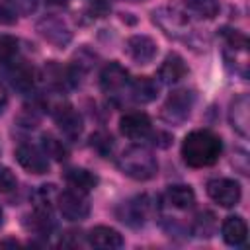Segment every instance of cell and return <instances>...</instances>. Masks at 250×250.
<instances>
[{"label":"cell","instance_id":"6","mask_svg":"<svg viewBox=\"0 0 250 250\" xmlns=\"http://www.w3.org/2000/svg\"><path fill=\"white\" fill-rule=\"evenodd\" d=\"M193 104H195V94L191 90H186V88L174 90L164 102L160 115L170 125H182L191 115Z\"/></svg>","mask_w":250,"mask_h":250},{"label":"cell","instance_id":"35","mask_svg":"<svg viewBox=\"0 0 250 250\" xmlns=\"http://www.w3.org/2000/svg\"><path fill=\"white\" fill-rule=\"evenodd\" d=\"M2 225H4V209L0 207V227H2Z\"/></svg>","mask_w":250,"mask_h":250},{"label":"cell","instance_id":"30","mask_svg":"<svg viewBox=\"0 0 250 250\" xmlns=\"http://www.w3.org/2000/svg\"><path fill=\"white\" fill-rule=\"evenodd\" d=\"M16 186H18L16 174L8 166L0 164V193H10V191L16 189Z\"/></svg>","mask_w":250,"mask_h":250},{"label":"cell","instance_id":"32","mask_svg":"<svg viewBox=\"0 0 250 250\" xmlns=\"http://www.w3.org/2000/svg\"><path fill=\"white\" fill-rule=\"evenodd\" d=\"M109 10H111L109 0H90L88 4V14L92 18H104L109 14Z\"/></svg>","mask_w":250,"mask_h":250},{"label":"cell","instance_id":"8","mask_svg":"<svg viewBox=\"0 0 250 250\" xmlns=\"http://www.w3.org/2000/svg\"><path fill=\"white\" fill-rule=\"evenodd\" d=\"M129 82H131V78H129L127 68L121 66V64L115 62V61L107 62V64L102 68V72H100V88L104 90V94H105L107 98H111V100H115V102H119V100L127 94Z\"/></svg>","mask_w":250,"mask_h":250},{"label":"cell","instance_id":"23","mask_svg":"<svg viewBox=\"0 0 250 250\" xmlns=\"http://www.w3.org/2000/svg\"><path fill=\"white\" fill-rule=\"evenodd\" d=\"M64 180L70 188H76L80 191H90L98 186V176L92 174L90 170L86 168H78V166H70L64 170Z\"/></svg>","mask_w":250,"mask_h":250},{"label":"cell","instance_id":"17","mask_svg":"<svg viewBox=\"0 0 250 250\" xmlns=\"http://www.w3.org/2000/svg\"><path fill=\"white\" fill-rule=\"evenodd\" d=\"M88 244L94 246V248H100V250H115V248H121L125 244L123 240V234L113 229V227H107V225H98L94 227L88 234Z\"/></svg>","mask_w":250,"mask_h":250},{"label":"cell","instance_id":"5","mask_svg":"<svg viewBox=\"0 0 250 250\" xmlns=\"http://www.w3.org/2000/svg\"><path fill=\"white\" fill-rule=\"evenodd\" d=\"M152 23L172 39H188L191 35V23L188 14L172 6L156 8L152 12Z\"/></svg>","mask_w":250,"mask_h":250},{"label":"cell","instance_id":"18","mask_svg":"<svg viewBox=\"0 0 250 250\" xmlns=\"http://www.w3.org/2000/svg\"><path fill=\"white\" fill-rule=\"evenodd\" d=\"M8 78H10L12 88L18 90L20 94H33L35 92V82H37L35 70L29 68L25 62H20V61L10 62Z\"/></svg>","mask_w":250,"mask_h":250},{"label":"cell","instance_id":"2","mask_svg":"<svg viewBox=\"0 0 250 250\" xmlns=\"http://www.w3.org/2000/svg\"><path fill=\"white\" fill-rule=\"evenodd\" d=\"M117 168L131 180L146 182L156 176L158 162L152 150L145 145H131L117 156Z\"/></svg>","mask_w":250,"mask_h":250},{"label":"cell","instance_id":"20","mask_svg":"<svg viewBox=\"0 0 250 250\" xmlns=\"http://www.w3.org/2000/svg\"><path fill=\"white\" fill-rule=\"evenodd\" d=\"M23 227H25L31 234H35V236H49V234L53 232V229H55V221H53L51 209L33 207V211L25 215Z\"/></svg>","mask_w":250,"mask_h":250},{"label":"cell","instance_id":"4","mask_svg":"<svg viewBox=\"0 0 250 250\" xmlns=\"http://www.w3.org/2000/svg\"><path fill=\"white\" fill-rule=\"evenodd\" d=\"M221 41H223V57L227 66L232 68V72L246 78L248 76V37L238 29L223 27Z\"/></svg>","mask_w":250,"mask_h":250},{"label":"cell","instance_id":"27","mask_svg":"<svg viewBox=\"0 0 250 250\" xmlns=\"http://www.w3.org/2000/svg\"><path fill=\"white\" fill-rule=\"evenodd\" d=\"M90 146H92L100 156L107 158V156L113 152V148H115V141H113V137H111L109 133H105V131H96V133L90 137Z\"/></svg>","mask_w":250,"mask_h":250},{"label":"cell","instance_id":"33","mask_svg":"<svg viewBox=\"0 0 250 250\" xmlns=\"http://www.w3.org/2000/svg\"><path fill=\"white\" fill-rule=\"evenodd\" d=\"M18 21V14L10 8L8 2H0V23L2 25H12Z\"/></svg>","mask_w":250,"mask_h":250},{"label":"cell","instance_id":"26","mask_svg":"<svg viewBox=\"0 0 250 250\" xmlns=\"http://www.w3.org/2000/svg\"><path fill=\"white\" fill-rule=\"evenodd\" d=\"M191 230L197 236H211L215 232V215L211 211H199L193 217Z\"/></svg>","mask_w":250,"mask_h":250},{"label":"cell","instance_id":"16","mask_svg":"<svg viewBox=\"0 0 250 250\" xmlns=\"http://www.w3.org/2000/svg\"><path fill=\"white\" fill-rule=\"evenodd\" d=\"M188 72H189V68H188L186 61L178 53H170L158 66V80L166 86H174V84L182 82L188 76Z\"/></svg>","mask_w":250,"mask_h":250},{"label":"cell","instance_id":"28","mask_svg":"<svg viewBox=\"0 0 250 250\" xmlns=\"http://www.w3.org/2000/svg\"><path fill=\"white\" fill-rule=\"evenodd\" d=\"M57 195H59V191L55 189L53 184L39 186V188L33 191V207L53 209V203H57Z\"/></svg>","mask_w":250,"mask_h":250},{"label":"cell","instance_id":"22","mask_svg":"<svg viewBox=\"0 0 250 250\" xmlns=\"http://www.w3.org/2000/svg\"><path fill=\"white\" fill-rule=\"evenodd\" d=\"M164 199L170 207H174L178 211H188L195 205V191L186 184H176L166 189Z\"/></svg>","mask_w":250,"mask_h":250},{"label":"cell","instance_id":"36","mask_svg":"<svg viewBox=\"0 0 250 250\" xmlns=\"http://www.w3.org/2000/svg\"><path fill=\"white\" fill-rule=\"evenodd\" d=\"M129 2H143V0H129Z\"/></svg>","mask_w":250,"mask_h":250},{"label":"cell","instance_id":"25","mask_svg":"<svg viewBox=\"0 0 250 250\" xmlns=\"http://www.w3.org/2000/svg\"><path fill=\"white\" fill-rule=\"evenodd\" d=\"M41 148L49 158H53L57 162H62L68 158V146L64 145V141H61L53 135H47V133L41 135Z\"/></svg>","mask_w":250,"mask_h":250},{"label":"cell","instance_id":"11","mask_svg":"<svg viewBox=\"0 0 250 250\" xmlns=\"http://www.w3.org/2000/svg\"><path fill=\"white\" fill-rule=\"evenodd\" d=\"M207 195L221 207H234L240 203L242 189L238 182L230 178H213L207 182Z\"/></svg>","mask_w":250,"mask_h":250},{"label":"cell","instance_id":"19","mask_svg":"<svg viewBox=\"0 0 250 250\" xmlns=\"http://www.w3.org/2000/svg\"><path fill=\"white\" fill-rule=\"evenodd\" d=\"M221 234H223V240L229 246H234V248L244 246L246 238H248V225L240 215H230L223 221Z\"/></svg>","mask_w":250,"mask_h":250},{"label":"cell","instance_id":"31","mask_svg":"<svg viewBox=\"0 0 250 250\" xmlns=\"http://www.w3.org/2000/svg\"><path fill=\"white\" fill-rule=\"evenodd\" d=\"M6 2L16 14H21V16H31L37 10V0H6Z\"/></svg>","mask_w":250,"mask_h":250},{"label":"cell","instance_id":"24","mask_svg":"<svg viewBox=\"0 0 250 250\" xmlns=\"http://www.w3.org/2000/svg\"><path fill=\"white\" fill-rule=\"evenodd\" d=\"M186 10L199 20H213L219 16L221 4L219 0H186Z\"/></svg>","mask_w":250,"mask_h":250},{"label":"cell","instance_id":"3","mask_svg":"<svg viewBox=\"0 0 250 250\" xmlns=\"http://www.w3.org/2000/svg\"><path fill=\"white\" fill-rule=\"evenodd\" d=\"M43 109H47L55 123L59 125L61 133L68 139V141H78L82 131H84V121H82V115L62 98L61 92H57V98L55 100H49V102H41Z\"/></svg>","mask_w":250,"mask_h":250},{"label":"cell","instance_id":"10","mask_svg":"<svg viewBox=\"0 0 250 250\" xmlns=\"http://www.w3.org/2000/svg\"><path fill=\"white\" fill-rule=\"evenodd\" d=\"M14 156L18 160V164L27 170L29 174H47L49 172V156L43 152L41 146L31 145V143H20L14 150Z\"/></svg>","mask_w":250,"mask_h":250},{"label":"cell","instance_id":"15","mask_svg":"<svg viewBox=\"0 0 250 250\" xmlns=\"http://www.w3.org/2000/svg\"><path fill=\"white\" fill-rule=\"evenodd\" d=\"M229 123L240 137L250 135V100H248L246 94H240L230 102V105H229Z\"/></svg>","mask_w":250,"mask_h":250},{"label":"cell","instance_id":"14","mask_svg":"<svg viewBox=\"0 0 250 250\" xmlns=\"http://www.w3.org/2000/svg\"><path fill=\"white\" fill-rule=\"evenodd\" d=\"M125 51L137 64H148L158 53V45L148 35H131L125 43Z\"/></svg>","mask_w":250,"mask_h":250},{"label":"cell","instance_id":"29","mask_svg":"<svg viewBox=\"0 0 250 250\" xmlns=\"http://www.w3.org/2000/svg\"><path fill=\"white\" fill-rule=\"evenodd\" d=\"M20 41L12 35H0V64H10L18 61Z\"/></svg>","mask_w":250,"mask_h":250},{"label":"cell","instance_id":"13","mask_svg":"<svg viewBox=\"0 0 250 250\" xmlns=\"http://www.w3.org/2000/svg\"><path fill=\"white\" fill-rule=\"evenodd\" d=\"M148 213H150V199H148V195H135V197L123 201L121 207L117 209L119 221H123L129 227L145 225Z\"/></svg>","mask_w":250,"mask_h":250},{"label":"cell","instance_id":"1","mask_svg":"<svg viewBox=\"0 0 250 250\" xmlns=\"http://www.w3.org/2000/svg\"><path fill=\"white\" fill-rule=\"evenodd\" d=\"M180 152L189 168H207L219 160L223 152V141L211 129H195L186 135Z\"/></svg>","mask_w":250,"mask_h":250},{"label":"cell","instance_id":"7","mask_svg":"<svg viewBox=\"0 0 250 250\" xmlns=\"http://www.w3.org/2000/svg\"><path fill=\"white\" fill-rule=\"evenodd\" d=\"M57 207L62 215V219L76 223L84 221L90 215V199L86 191H80L76 188H68L64 191H59L57 195Z\"/></svg>","mask_w":250,"mask_h":250},{"label":"cell","instance_id":"34","mask_svg":"<svg viewBox=\"0 0 250 250\" xmlns=\"http://www.w3.org/2000/svg\"><path fill=\"white\" fill-rule=\"evenodd\" d=\"M6 105H8V92H6V88H4V84L0 82V115L4 113V109H6Z\"/></svg>","mask_w":250,"mask_h":250},{"label":"cell","instance_id":"9","mask_svg":"<svg viewBox=\"0 0 250 250\" xmlns=\"http://www.w3.org/2000/svg\"><path fill=\"white\" fill-rule=\"evenodd\" d=\"M35 29L47 43H51V45H55L59 49L66 47L72 41V31L66 25V21L62 18H59V16H53V14L43 16L41 20H37Z\"/></svg>","mask_w":250,"mask_h":250},{"label":"cell","instance_id":"21","mask_svg":"<svg viewBox=\"0 0 250 250\" xmlns=\"http://www.w3.org/2000/svg\"><path fill=\"white\" fill-rule=\"evenodd\" d=\"M127 94L135 104H150L158 96V84L148 76H137L131 78Z\"/></svg>","mask_w":250,"mask_h":250},{"label":"cell","instance_id":"12","mask_svg":"<svg viewBox=\"0 0 250 250\" xmlns=\"http://www.w3.org/2000/svg\"><path fill=\"white\" fill-rule=\"evenodd\" d=\"M119 133L131 141H145L152 135V123L150 117L143 111H131L125 113L119 119Z\"/></svg>","mask_w":250,"mask_h":250}]
</instances>
